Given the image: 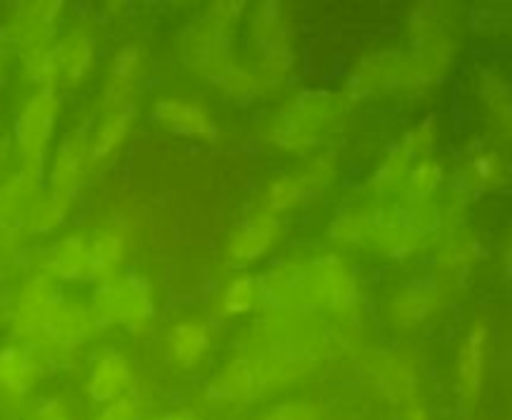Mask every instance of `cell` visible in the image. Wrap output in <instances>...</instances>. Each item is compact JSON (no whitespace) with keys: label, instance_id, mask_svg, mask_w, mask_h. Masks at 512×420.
<instances>
[{"label":"cell","instance_id":"obj_11","mask_svg":"<svg viewBox=\"0 0 512 420\" xmlns=\"http://www.w3.org/2000/svg\"><path fill=\"white\" fill-rule=\"evenodd\" d=\"M45 275L53 280H98L90 250V233H75L53 245L45 258Z\"/></svg>","mask_w":512,"mask_h":420},{"label":"cell","instance_id":"obj_3","mask_svg":"<svg viewBox=\"0 0 512 420\" xmlns=\"http://www.w3.org/2000/svg\"><path fill=\"white\" fill-rule=\"evenodd\" d=\"M95 325H120L138 333L148 328L155 315V300L150 285L135 273H113L95 280L93 305H90Z\"/></svg>","mask_w":512,"mask_h":420},{"label":"cell","instance_id":"obj_15","mask_svg":"<svg viewBox=\"0 0 512 420\" xmlns=\"http://www.w3.org/2000/svg\"><path fill=\"white\" fill-rule=\"evenodd\" d=\"M133 118H135L133 103L105 110L100 123L90 130V165L110 158V155L123 145V140L128 138V130H130V123H133Z\"/></svg>","mask_w":512,"mask_h":420},{"label":"cell","instance_id":"obj_17","mask_svg":"<svg viewBox=\"0 0 512 420\" xmlns=\"http://www.w3.org/2000/svg\"><path fill=\"white\" fill-rule=\"evenodd\" d=\"M128 248V228L120 223H110L90 233V250H93V263L98 270V278L113 273L123 260Z\"/></svg>","mask_w":512,"mask_h":420},{"label":"cell","instance_id":"obj_10","mask_svg":"<svg viewBox=\"0 0 512 420\" xmlns=\"http://www.w3.org/2000/svg\"><path fill=\"white\" fill-rule=\"evenodd\" d=\"M170 363L183 370H195L213 350V328L203 318H183L168 330L165 338Z\"/></svg>","mask_w":512,"mask_h":420},{"label":"cell","instance_id":"obj_23","mask_svg":"<svg viewBox=\"0 0 512 420\" xmlns=\"http://www.w3.org/2000/svg\"><path fill=\"white\" fill-rule=\"evenodd\" d=\"M408 163L410 158L405 155L403 148H395L393 153H388L383 158V163L378 165V170L373 173V185L383 193H390V190L405 188V180H408Z\"/></svg>","mask_w":512,"mask_h":420},{"label":"cell","instance_id":"obj_28","mask_svg":"<svg viewBox=\"0 0 512 420\" xmlns=\"http://www.w3.org/2000/svg\"><path fill=\"white\" fill-rule=\"evenodd\" d=\"M3 68H5V50L0 48V78H3Z\"/></svg>","mask_w":512,"mask_h":420},{"label":"cell","instance_id":"obj_22","mask_svg":"<svg viewBox=\"0 0 512 420\" xmlns=\"http://www.w3.org/2000/svg\"><path fill=\"white\" fill-rule=\"evenodd\" d=\"M28 198L30 193L18 183L15 175L8 183L0 185V233H5V230H18Z\"/></svg>","mask_w":512,"mask_h":420},{"label":"cell","instance_id":"obj_1","mask_svg":"<svg viewBox=\"0 0 512 420\" xmlns=\"http://www.w3.org/2000/svg\"><path fill=\"white\" fill-rule=\"evenodd\" d=\"M355 290V278L338 258H320L310 268H280L260 285V295L290 308H345Z\"/></svg>","mask_w":512,"mask_h":420},{"label":"cell","instance_id":"obj_21","mask_svg":"<svg viewBox=\"0 0 512 420\" xmlns=\"http://www.w3.org/2000/svg\"><path fill=\"white\" fill-rule=\"evenodd\" d=\"M258 420H328L325 405L308 398H285L260 413Z\"/></svg>","mask_w":512,"mask_h":420},{"label":"cell","instance_id":"obj_4","mask_svg":"<svg viewBox=\"0 0 512 420\" xmlns=\"http://www.w3.org/2000/svg\"><path fill=\"white\" fill-rule=\"evenodd\" d=\"M60 303H63V298H60L58 280H53L45 273L33 275V278L20 288V293L15 295V303L8 315L10 333H13L15 343L25 345L30 343V340L38 338L40 328H43V323L48 320V315L53 313Z\"/></svg>","mask_w":512,"mask_h":420},{"label":"cell","instance_id":"obj_19","mask_svg":"<svg viewBox=\"0 0 512 420\" xmlns=\"http://www.w3.org/2000/svg\"><path fill=\"white\" fill-rule=\"evenodd\" d=\"M260 300V283L253 275H238L225 285L220 295V313L223 315H245L258 305Z\"/></svg>","mask_w":512,"mask_h":420},{"label":"cell","instance_id":"obj_9","mask_svg":"<svg viewBox=\"0 0 512 420\" xmlns=\"http://www.w3.org/2000/svg\"><path fill=\"white\" fill-rule=\"evenodd\" d=\"M280 228H283L280 220L265 213H258L250 220H245V223L230 235L228 245H225V258H228V263L245 268V265L255 263V260H260L263 255H268L270 248L278 243Z\"/></svg>","mask_w":512,"mask_h":420},{"label":"cell","instance_id":"obj_20","mask_svg":"<svg viewBox=\"0 0 512 420\" xmlns=\"http://www.w3.org/2000/svg\"><path fill=\"white\" fill-rule=\"evenodd\" d=\"M308 195L305 185L300 183L298 175H285V178H278L265 193V203H263V213L273 215V218H280L283 213H288L293 205H298L300 200Z\"/></svg>","mask_w":512,"mask_h":420},{"label":"cell","instance_id":"obj_8","mask_svg":"<svg viewBox=\"0 0 512 420\" xmlns=\"http://www.w3.org/2000/svg\"><path fill=\"white\" fill-rule=\"evenodd\" d=\"M45 365L23 343L0 345V403L20 405L43 378Z\"/></svg>","mask_w":512,"mask_h":420},{"label":"cell","instance_id":"obj_16","mask_svg":"<svg viewBox=\"0 0 512 420\" xmlns=\"http://www.w3.org/2000/svg\"><path fill=\"white\" fill-rule=\"evenodd\" d=\"M93 40L83 33L65 35L60 43H55L53 55L55 65H58V75L68 78L70 83H78L88 75L90 65H93Z\"/></svg>","mask_w":512,"mask_h":420},{"label":"cell","instance_id":"obj_29","mask_svg":"<svg viewBox=\"0 0 512 420\" xmlns=\"http://www.w3.org/2000/svg\"><path fill=\"white\" fill-rule=\"evenodd\" d=\"M3 315H5V310H3V300H0V323H3Z\"/></svg>","mask_w":512,"mask_h":420},{"label":"cell","instance_id":"obj_6","mask_svg":"<svg viewBox=\"0 0 512 420\" xmlns=\"http://www.w3.org/2000/svg\"><path fill=\"white\" fill-rule=\"evenodd\" d=\"M90 165V130L88 125L70 130L63 140H60L58 150L50 158L48 170H45V180L50 185V193L58 198L73 200L78 193L83 175Z\"/></svg>","mask_w":512,"mask_h":420},{"label":"cell","instance_id":"obj_2","mask_svg":"<svg viewBox=\"0 0 512 420\" xmlns=\"http://www.w3.org/2000/svg\"><path fill=\"white\" fill-rule=\"evenodd\" d=\"M58 113L60 100L55 90H38L25 100L23 108L15 115V148L20 155V170L15 178L30 195L38 193L45 183V170H48L45 150L53 138Z\"/></svg>","mask_w":512,"mask_h":420},{"label":"cell","instance_id":"obj_25","mask_svg":"<svg viewBox=\"0 0 512 420\" xmlns=\"http://www.w3.org/2000/svg\"><path fill=\"white\" fill-rule=\"evenodd\" d=\"M30 420H73V410L60 395H48L35 403Z\"/></svg>","mask_w":512,"mask_h":420},{"label":"cell","instance_id":"obj_12","mask_svg":"<svg viewBox=\"0 0 512 420\" xmlns=\"http://www.w3.org/2000/svg\"><path fill=\"white\" fill-rule=\"evenodd\" d=\"M153 118L160 125L178 135H193V138L213 140L218 135V125L210 118L208 108L195 100L183 98H163L155 103Z\"/></svg>","mask_w":512,"mask_h":420},{"label":"cell","instance_id":"obj_7","mask_svg":"<svg viewBox=\"0 0 512 420\" xmlns=\"http://www.w3.org/2000/svg\"><path fill=\"white\" fill-rule=\"evenodd\" d=\"M135 390V370L120 350L105 348L90 360L85 393L93 405H108Z\"/></svg>","mask_w":512,"mask_h":420},{"label":"cell","instance_id":"obj_18","mask_svg":"<svg viewBox=\"0 0 512 420\" xmlns=\"http://www.w3.org/2000/svg\"><path fill=\"white\" fill-rule=\"evenodd\" d=\"M70 200L58 198V195H35L28 205H25V213L20 225L30 233H53L55 228L65 223V215H68Z\"/></svg>","mask_w":512,"mask_h":420},{"label":"cell","instance_id":"obj_27","mask_svg":"<svg viewBox=\"0 0 512 420\" xmlns=\"http://www.w3.org/2000/svg\"><path fill=\"white\" fill-rule=\"evenodd\" d=\"M400 420H430V415L420 400L408 398L403 403V415H400Z\"/></svg>","mask_w":512,"mask_h":420},{"label":"cell","instance_id":"obj_26","mask_svg":"<svg viewBox=\"0 0 512 420\" xmlns=\"http://www.w3.org/2000/svg\"><path fill=\"white\" fill-rule=\"evenodd\" d=\"M145 420H203V415L193 408H173V410H160V413L148 415Z\"/></svg>","mask_w":512,"mask_h":420},{"label":"cell","instance_id":"obj_14","mask_svg":"<svg viewBox=\"0 0 512 420\" xmlns=\"http://www.w3.org/2000/svg\"><path fill=\"white\" fill-rule=\"evenodd\" d=\"M140 68H143V55H140L138 45H125L115 55L108 70V80H105V110L130 105V95L138 85Z\"/></svg>","mask_w":512,"mask_h":420},{"label":"cell","instance_id":"obj_5","mask_svg":"<svg viewBox=\"0 0 512 420\" xmlns=\"http://www.w3.org/2000/svg\"><path fill=\"white\" fill-rule=\"evenodd\" d=\"M203 395L210 405H250L265 395L263 378L248 353L233 355L218 373L203 385Z\"/></svg>","mask_w":512,"mask_h":420},{"label":"cell","instance_id":"obj_24","mask_svg":"<svg viewBox=\"0 0 512 420\" xmlns=\"http://www.w3.org/2000/svg\"><path fill=\"white\" fill-rule=\"evenodd\" d=\"M90 420H145V400L138 390L113 400L108 405H100L98 413Z\"/></svg>","mask_w":512,"mask_h":420},{"label":"cell","instance_id":"obj_13","mask_svg":"<svg viewBox=\"0 0 512 420\" xmlns=\"http://www.w3.org/2000/svg\"><path fill=\"white\" fill-rule=\"evenodd\" d=\"M328 110L325 105H300V108L288 110L275 125V143L283 148H305L315 143L320 128L330 118Z\"/></svg>","mask_w":512,"mask_h":420}]
</instances>
